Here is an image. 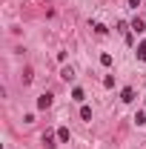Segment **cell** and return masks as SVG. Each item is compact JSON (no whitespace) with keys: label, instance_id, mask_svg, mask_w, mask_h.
Returning <instances> with one entry per match:
<instances>
[{"label":"cell","instance_id":"obj_6","mask_svg":"<svg viewBox=\"0 0 146 149\" xmlns=\"http://www.w3.org/2000/svg\"><path fill=\"white\" fill-rule=\"evenodd\" d=\"M57 141H60V143H69V129H66V126L57 129Z\"/></svg>","mask_w":146,"mask_h":149},{"label":"cell","instance_id":"obj_2","mask_svg":"<svg viewBox=\"0 0 146 149\" xmlns=\"http://www.w3.org/2000/svg\"><path fill=\"white\" fill-rule=\"evenodd\" d=\"M129 29L140 35V32H146V20H143V17H135V20H132V23H129Z\"/></svg>","mask_w":146,"mask_h":149},{"label":"cell","instance_id":"obj_11","mask_svg":"<svg viewBox=\"0 0 146 149\" xmlns=\"http://www.w3.org/2000/svg\"><path fill=\"white\" fill-rule=\"evenodd\" d=\"M135 123L143 126V123H146V112H138V115H135Z\"/></svg>","mask_w":146,"mask_h":149},{"label":"cell","instance_id":"obj_1","mask_svg":"<svg viewBox=\"0 0 146 149\" xmlns=\"http://www.w3.org/2000/svg\"><path fill=\"white\" fill-rule=\"evenodd\" d=\"M52 103H55V95L52 92H43L40 97H37V109H49Z\"/></svg>","mask_w":146,"mask_h":149},{"label":"cell","instance_id":"obj_3","mask_svg":"<svg viewBox=\"0 0 146 149\" xmlns=\"http://www.w3.org/2000/svg\"><path fill=\"white\" fill-rule=\"evenodd\" d=\"M60 80H66V83L74 80V69H72V66H63V69H60Z\"/></svg>","mask_w":146,"mask_h":149},{"label":"cell","instance_id":"obj_4","mask_svg":"<svg viewBox=\"0 0 146 149\" xmlns=\"http://www.w3.org/2000/svg\"><path fill=\"white\" fill-rule=\"evenodd\" d=\"M120 100H123V103H132V100H135V89H132V86H126V89L120 92Z\"/></svg>","mask_w":146,"mask_h":149},{"label":"cell","instance_id":"obj_9","mask_svg":"<svg viewBox=\"0 0 146 149\" xmlns=\"http://www.w3.org/2000/svg\"><path fill=\"white\" fill-rule=\"evenodd\" d=\"M80 120H92V109L89 106H80Z\"/></svg>","mask_w":146,"mask_h":149},{"label":"cell","instance_id":"obj_10","mask_svg":"<svg viewBox=\"0 0 146 149\" xmlns=\"http://www.w3.org/2000/svg\"><path fill=\"white\" fill-rule=\"evenodd\" d=\"M92 29H95V32H97V35H106V32H109V29H106V26H103V23H92Z\"/></svg>","mask_w":146,"mask_h":149},{"label":"cell","instance_id":"obj_8","mask_svg":"<svg viewBox=\"0 0 146 149\" xmlns=\"http://www.w3.org/2000/svg\"><path fill=\"white\" fill-rule=\"evenodd\" d=\"M135 55H138V60H146V40L138 43V52H135Z\"/></svg>","mask_w":146,"mask_h":149},{"label":"cell","instance_id":"obj_5","mask_svg":"<svg viewBox=\"0 0 146 149\" xmlns=\"http://www.w3.org/2000/svg\"><path fill=\"white\" fill-rule=\"evenodd\" d=\"M72 97L77 100V103H83V100H86V92H83L80 86H74V89H72Z\"/></svg>","mask_w":146,"mask_h":149},{"label":"cell","instance_id":"obj_7","mask_svg":"<svg viewBox=\"0 0 146 149\" xmlns=\"http://www.w3.org/2000/svg\"><path fill=\"white\" fill-rule=\"evenodd\" d=\"M43 143H46V149H55L57 143H55V135H52V132H46V135H43Z\"/></svg>","mask_w":146,"mask_h":149},{"label":"cell","instance_id":"obj_12","mask_svg":"<svg viewBox=\"0 0 146 149\" xmlns=\"http://www.w3.org/2000/svg\"><path fill=\"white\" fill-rule=\"evenodd\" d=\"M100 63L103 66H112V55H100Z\"/></svg>","mask_w":146,"mask_h":149},{"label":"cell","instance_id":"obj_13","mask_svg":"<svg viewBox=\"0 0 146 149\" xmlns=\"http://www.w3.org/2000/svg\"><path fill=\"white\" fill-rule=\"evenodd\" d=\"M129 6H132V9H138V6H140V0H129Z\"/></svg>","mask_w":146,"mask_h":149}]
</instances>
